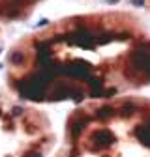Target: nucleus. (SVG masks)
Listing matches in <instances>:
<instances>
[{"label": "nucleus", "instance_id": "2", "mask_svg": "<svg viewBox=\"0 0 150 157\" xmlns=\"http://www.w3.org/2000/svg\"><path fill=\"white\" fill-rule=\"evenodd\" d=\"M54 157H150V97L131 94L73 109Z\"/></svg>", "mask_w": 150, "mask_h": 157}, {"label": "nucleus", "instance_id": "1", "mask_svg": "<svg viewBox=\"0 0 150 157\" xmlns=\"http://www.w3.org/2000/svg\"><path fill=\"white\" fill-rule=\"evenodd\" d=\"M10 71L17 94L36 103L131 95L150 86V28L128 10L69 15L26 36Z\"/></svg>", "mask_w": 150, "mask_h": 157}, {"label": "nucleus", "instance_id": "4", "mask_svg": "<svg viewBox=\"0 0 150 157\" xmlns=\"http://www.w3.org/2000/svg\"><path fill=\"white\" fill-rule=\"evenodd\" d=\"M109 2H120V4H129V6H135L141 8L144 11L150 13V0H109Z\"/></svg>", "mask_w": 150, "mask_h": 157}, {"label": "nucleus", "instance_id": "3", "mask_svg": "<svg viewBox=\"0 0 150 157\" xmlns=\"http://www.w3.org/2000/svg\"><path fill=\"white\" fill-rule=\"evenodd\" d=\"M41 0H0V15L4 19H19L28 15Z\"/></svg>", "mask_w": 150, "mask_h": 157}]
</instances>
